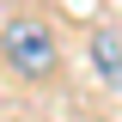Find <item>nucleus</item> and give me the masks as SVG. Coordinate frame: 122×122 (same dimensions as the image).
<instances>
[{"label":"nucleus","mask_w":122,"mask_h":122,"mask_svg":"<svg viewBox=\"0 0 122 122\" xmlns=\"http://www.w3.org/2000/svg\"><path fill=\"white\" fill-rule=\"evenodd\" d=\"M0 61H6V73H18V79H49L61 67V43H55V30L37 12H18V18L0 25Z\"/></svg>","instance_id":"obj_1"},{"label":"nucleus","mask_w":122,"mask_h":122,"mask_svg":"<svg viewBox=\"0 0 122 122\" xmlns=\"http://www.w3.org/2000/svg\"><path fill=\"white\" fill-rule=\"evenodd\" d=\"M92 67L110 92H122V30H110V25L92 30Z\"/></svg>","instance_id":"obj_2"}]
</instances>
